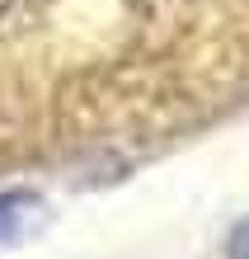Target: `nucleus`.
<instances>
[{"instance_id": "3", "label": "nucleus", "mask_w": 249, "mask_h": 259, "mask_svg": "<svg viewBox=\"0 0 249 259\" xmlns=\"http://www.w3.org/2000/svg\"><path fill=\"white\" fill-rule=\"evenodd\" d=\"M10 5H14V0H0V14H5V10H10Z\"/></svg>"}, {"instance_id": "2", "label": "nucleus", "mask_w": 249, "mask_h": 259, "mask_svg": "<svg viewBox=\"0 0 249 259\" xmlns=\"http://www.w3.org/2000/svg\"><path fill=\"white\" fill-rule=\"evenodd\" d=\"M230 259H249V222H240L230 236Z\"/></svg>"}, {"instance_id": "1", "label": "nucleus", "mask_w": 249, "mask_h": 259, "mask_svg": "<svg viewBox=\"0 0 249 259\" xmlns=\"http://www.w3.org/2000/svg\"><path fill=\"white\" fill-rule=\"evenodd\" d=\"M42 198L38 193H0V240H14L28 231V222H38Z\"/></svg>"}]
</instances>
